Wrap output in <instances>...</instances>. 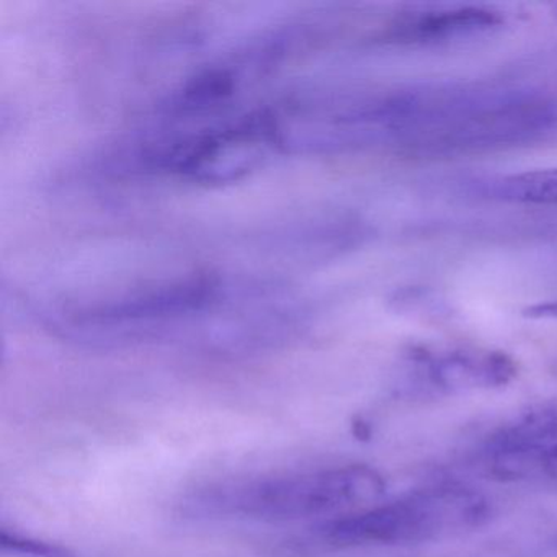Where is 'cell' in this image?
Listing matches in <instances>:
<instances>
[{
  "label": "cell",
  "mask_w": 557,
  "mask_h": 557,
  "mask_svg": "<svg viewBox=\"0 0 557 557\" xmlns=\"http://www.w3.org/2000/svg\"><path fill=\"white\" fill-rule=\"evenodd\" d=\"M557 128V99L537 92L413 90L397 141L430 154L487 151Z\"/></svg>",
  "instance_id": "6da1fadb"
},
{
  "label": "cell",
  "mask_w": 557,
  "mask_h": 557,
  "mask_svg": "<svg viewBox=\"0 0 557 557\" xmlns=\"http://www.w3.org/2000/svg\"><path fill=\"white\" fill-rule=\"evenodd\" d=\"M386 488V479L377 469L345 465L216 482L187 495L182 508L185 515L195 518L256 521L338 518L373 507L384 497Z\"/></svg>",
  "instance_id": "7a4b0ae2"
},
{
  "label": "cell",
  "mask_w": 557,
  "mask_h": 557,
  "mask_svg": "<svg viewBox=\"0 0 557 557\" xmlns=\"http://www.w3.org/2000/svg\"><path fill=\"white\" fill-rule=\"evenodd\" d=\"M488 518L491 504L481 492L451 482L332 518L319 527V533L341 547L416 544L475 530Z\"/></svg>",
  "instance_id": "3957f363"
},
{
  "label": "cell",
  "mask_w": 557,
  "mask_h": 557,
  "mask_svg": "<svg viewBox=\"0 0 557 557\" xmlns=\"http://www.w3.org/2000/svg\"><path fill=\"white\" fill-rule=\"evenodd\" d=\"M218 285L208 278H188L74 312L70 324L83 331L145 332L190 318L216 299Z\"/></svg>",
  "instance_id": "277c9868"
},
{
  "label": "cell",
  "mask_w": 557,
  "mask_h": 557,
  "mask_svg": "<svg viewBox=\"0 0 557 557\" xmlns=\"http://www.w3.org/2000/svg\"><path fill=\"white\" fill-rule=\"evenodd\" d=\"M485 462L500 481L553 475L557 471V404H533L508 420L488 438Z\"/></svg>",
  "instance_id": "5b68a950"
},
{
  "label": "cell",
  "mask_w": 557,
  "mask_h": 557,
  "mask_svg": "<svg viewBox=\"0 0 557 557\" xmlns=\"http://www.w3.org/2000/svg\"><path fill=\"white\" fill-rule=\"evenodd\" d=\"M423 377L445 393L498 389L517 377L518 367L510 355L481 347H458L419 351L413 357Z\"/></svg>",
  "instance_id": "8992f818"
},
{
  "label": "cell",
  "mask_w": 557,
  "mask_h": 557,
  "mask_svg": "<svg viewBox=\"0 0 557 557\" xmlns=\"http://www.w3.org/2000/svg\"><path fill=\"white\" fill-rule=\"evenodd\" d=\"M502 24L497 12L481 8L451 9L429 12L400 27V37L407 40H446L461 35L481 34Z\"/></svg>",
  "instance_id": "52a82bcc"
},
{
  "label": "cell",
  "mask_w": 557,
  "mask_h": 557,
  "mask_svg": "<svg viewBox=\"0 0 557 557\" xmlns=\"http://www.w3.org/2000/svg\"><path fill=\"white\" fill-rule=\"evenodd\" d=\"M491 191L498 200L510 203L557 207V169L507 175L492 182Z\"/></svg>",
  "instance_id": "ba28073f"
},
{
  "label": "cell",
  "mask_w": 557,
  "mask_h": 557,
  "mask_svg": "<svg viewBox=\"0 0 557 557\" xmlns=\"http://www.w3.org/2000/svg\"><path fill=\"white\" fill-rule=\"evenodd\" d=\"M0 544L2 549L12 550V553L27 554L35 557H73L67 547L60 544L47 543V541L35 540V537L24 536V534L14 533V531L2 530L0 533Z\"/></svg>",
  "instance_id": "9c48e42d"
},
{
  "label": "cell",
  "mask_w": 557,
  "mask_h": 557,
  "mask_svg": "<svg viewBox=\"0 0 557 557\" xmlns=\"http://www.w3.org/2000/svg\"><path fill=\"white\" fill-rule=\"evenodd\" d=\"M523 315L528 319H537V321H541V319L557 321V299L530 306V308L524 309Z\"/></svg>",
  "instance_id": "30bf717a"
}]
</instances>
